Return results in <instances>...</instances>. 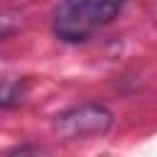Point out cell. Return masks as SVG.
I'll list each match as a JSON object with an SVG mask.
<instances>
[{"mask_svg": "<svg viewBox=\"0 0 157 157\" xmlns=\"http://www.w3.org/2000/svg\"><path fill=\"white\" fill-rule=\"evenodd\" d=\"M123 7V0H61L54 12V34L64 42H83L108 25Z\"/></svg>", "mask_w": 157, "mask_h": 157, "instance_id": "1", "label": "cell"}, {"mask_svg": "<svg viewBox=\"0 0 157 157\" xmlns=\"http://www.w3.org/2000/svg\"><path fill=\"white\" fill-rule=\"evenodd\" d=\"M113 123V115L96 103L76 105L56 118V130L64 137H98Z\"/></svg>", "mask_w": 157, "mask_h": 157, "instance_id": "2", "label": "cell"}, {"mask_svg": "<svg viewBox=\"0 0 157 157\" xmlns=\"http://www.w3.org/2000/svg\"><path fill=\"white\" fill-rule=\"evenodd\" d=\"M7 157H47V152L39 150V147H34V145H22V147L12 150Z\"/></svg>", "mask_w": 157, "mask_h": 157, "instance_id": "3", "label": "cell"}, {"mask_svg": "<svg viewBox=\"0 0 157 157\" xmlns=\"http://www.w3.org/2000/svg\"><path fill=\"white\" fill-rule=\"evenodd\" d=\"M12 29H15V20H12L10 15H0V37L10 34Z\"/></svg>", "mask_w": 157, "mask_h": 157, "instance_id": "4", "label": "cell"}]
</instances>
